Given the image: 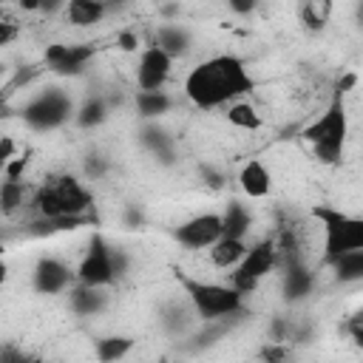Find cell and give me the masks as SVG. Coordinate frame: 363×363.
I'll use <instances>...</instances> for the list:
<instances>
[{
	"label": "cell",
	"mask_w": 363,
	"mask_h": 363,
	"mask_svg": "<svg viewBox=\"0 0 363 363\" xmlns=\"http://www.w3.org/2000/svg\"><path fill=\"white\" fill-rule=\"evenodd\" d=\"M182 88L193 108L216 111V108H224V105L247 96L255 88V79L247 71V62L241 57L213 54L187 71Z\"/></svg>",
	"instance_id": "cell-1"
},
{
	"label": "cell",
	"mask_w": 363,
	"mask_h": 363,
	"mask_svg": "<svg viewBox=\"0 0 363 363\" xmlns=\"http://www.w3.org/2000/svg\"><path fill=\"white\" fill-rule=\"evenodd\" d=\"M28 204L40 218L57 221V218H85V213L94 204L91 190L85 182L74 173H60L43 184H37L28 193Z\"/></svg>",
	"instance_id": "cell-2"
},
{
	"label": "cell",
	"mask_w": 363,
	"mask_h": 363,
	"mask_svg": "<svg viewBox=\"0 0 363 363\" xmlns=\"http://www.w3.org/2000/svg\"><path fill=\"white\" fill-rule=\"evenodd\" d=\"M346 136H349L346 105H343V96L335 94L332 102L326 105V111L303 128V139L309 142V147L320 164H337L343 159Z\"/></svg>",
	"instance_id": "cell-3"
},
{
	"label": "cell",
	"mask_w": 363,
	"mask_h": 363,
	"mask_svg": "<svg viewBox=\"0 0 363 363\" xmlns=\"http://www.w3.org/2000/svg\"><path fill=\"white\" fill-rule=\"evenodd\" d=\"M179 284L184 289V298L196 318L201 320H221L244 312V292H238L233 284H216V281H199L179 275Z\"/></svg>",
	"instance_id": "cell-4"
},
{
	"label": "cell",
	"mask_w": 363,
	"mask_h": 363,
	"mask_svg": "<svg viewBox=\"0 0 363 363\" xmlns=\"http://www.w3.org/2000/svg\"><path fill=\"white\" fill-rule=\"evenodd\" d=\"M312 218L323 230V261H332L352 250H363V221L357 216L332 204H315Z\"/></svg>",
	"instance_id": "cell-5"
},
{
	"label": "cell",
	"mask_w": 363,
	"mask_h": 363,
	"mask_svg": "<svg viewBox=\"0 0 363 363\" xmlns=\"http://www.w3.org/2000/svg\"><path fill=\"white\" fill-rule=\"evenodd\" d=\"M125 264H128L125 252L116 250V247H111L102 233H94L91 241H88V247H85V252H82V258H79V264L74 267V272H77V281L79 284H88V286H113V281L125 272Z\"/></svg>",
	"instance_id": "cell-6"
},
{
	"label": "cell",
	"mask_w": 363,
	"mask_h": 363,
	"mask_svg": "<svg viewBox=\"0 0 363 363\" xmlns=\"http://www.w3.org/2000/svg\"><path fill=\"white\" fill-rule=\"evenodd\" d=\"M20 119L26 122V128L31 130H57L62 128L68 119H74V99L68 91L48 85L43 91H37L23 108H20Z\"/></svg>",
	"instance_id": "cell-7"
},
{
	"label": "cell",
	"mask_w": 363,
	"mask_h": 363,
	"mask_svg": "<svg viewBox=\"0 0 363 363\" xmlns=\"http://www.w3.org/2000/svg\"><path fill=\"white\" fill-rule=\"evenodd\" d=\"M278 264H281V258H278V247H275V241H272V238H258V241L247 244L244 258L233 267V278H230V284H233L238 292L250 295V292H252L269 272H275Z\"/></svg>",
	"instance_id": "cell-8"
},
{
	"label": "cell",
	"mask_w": 363,
	"mask_h": 363,
	"mask_svg": "<svg viewBox=\"0 0 363 363\" xmlns=\"http://www.w3.org/2000/svg\"><path fill=\"white\" fill-rule=\"evenodd\" d=\"M96 48L91 43H48L43 51V65L57 77H77L94 60Z\"/></svg>",
	"instance_id": "cell-9"
},
{
	"label": "cell",
	"mask_w": 363,
	"mask_h": 363,
	"mask_svg": "<svg viewBox=\"0 0 363 363\" xmlns=\"http://www.w3.org/2000/svg\"><path fill=\"white\" fill-rule=\"evenodd\" d=\"M74 267L60 255H43L31 269V286L37 295H65L74 286Z\"/></svg>",
	"instance_id": "cell-10"
},
{
	"label": "cell",
	"mask_w": 363,
	"mask_h": 363,
	"mask_svg": "<svg viewBox=\"0 0 363 363\" xmlns=\"http://www.w3.org/2000/svg\"><path fill=\"white\" fill-rule=\"evenodd\" d=\"M173 57L164 54L159 45L147 43L142 51H139V60H136V88L139 91H159L167 85L170 74H173Z\"/></svg>",
	"instance_id": "cell-11"
},
{
	"label": "cell",
	"mask_w": 363,
	"mask_h": 363,
	"mask_svg": "<svg viewBox=\"0 0 363 363\" xmlns=\"http://www.w3.org/2000/svg\"><path fill=\"white\" fill-rule=\"evenodd\" d=\"M218 235H221V216L218 213H196L173 230V238L184 250H207Z\"/></svg>",
	"instance_id": "cell-12"
},
{
	"label": "cell",
	"mask_w": 363,
	"mask_h": 363,
	"mask_svg": "<svg viewBox=\"0 0 363 363\" xmlns=\"http://www.w3.org/2000/svg\"><path fill=\"white\" fill-rule=\"evenodd\" d=\"M111 286H88V284H79L74 281V286L68 289V309L77 315V318H96L108 309L111 303Z\"/></svg>",
	"instance_id": "cell-13"
},
{
	"label": "cell",
	"mask_w": 363,
	"mask_h": 363,
	"mask_svg": "<svg viewBox=\"0 0 363 363\" xmlns=\"http://www.w3.org/2000/svg\"><path fill=\"white\" fill-rule=\"evenodd\" d=\"M235 182H238V190L252 201H261L272 193V173L261 159H247L238 167Z\"/></svg>",
	"instance_id": "cell-14"
},
{
	"label": "cell",
	"mask_w": 363,
	"mask_h": 363,
	"mask_svg": "<svg viewBox=\"0 0 363 363\" xmlns=\"http://www.w3.org/2000/svg\"><path fill=\"white\" fill-rule=\"evenodd\" d=\"M284 267V278H281V292L286 301H303L306 295H312V286H315V275L309 267H303L298 258L295 261H284L278 264Z\"/></svg>",
	"instance_id": "cell-15"
},
{
	"label": "cell",
	"mask_w": 363,
	"mask_h": 363,
	"mask_svg": "<svg viewBox=\"0 0 363 363\" xmlns=\"http://www.w3.org/2000/svg\"><path fill=\"white\" fill-rule=\"evenodd\" d=\"M108 6L102 0H68L62 14L65 20L74 26V28H91V26H99L105 17H108Z\"/></svg>",
	"instance_id": "cell-16"
},
{
	"label": "cell",
	"mask_w": 363,
	"mask_h": 363,
	"mask_svg": "<svg viewBox=\"0 0 363 363\" xmlns=\"http://www.w3.org/2000/svg\"><path fill=\"white\" fill-rule=\"evenodd\" d=\"M153 45H159L164 54H170L173 60H179V57H184V54L193 48V37H190V31H187L184 26H179V23H164V26L156 28Z\"/></svg>",
	"instance_id": "cell-17"
},
{
	"label": "cell",
	"mask_w": 363,
	"mask_h": 363,
	"mask_svg": "<svg viewBox=\"0 0 363 363\" xmlns=\"http://www.w3.org/2000/svg\"><path fill=\"white\" fill-rule=\"evenodd\" d=\"M244 252H247V238H235V235H218L207 247L210 264L218 269H233L244 258Z\"/></svg>",
	"instance_id": "cell-18"
},
{
	"label": "cell",
	"mask_w": 363,
	"mask_h": 363,
	"mask_svg": "<svg viewBox=\"0 0 363 363\" xmlns=\"http://www.w3.org/2000/svg\"><path fill=\"white\" fill-rule=\"evenodd\" d=\"M224 119H227V125H233L235 130H247V133H255V130H261L264 128V116H261V111L250 102V99H235V102H230V105H224Z\"/></svg>",
	"instance_id": "cell-19"
},
{
	"label": "cell",
	"mask_w": 363,
	"mask_h": 363,
	"mask_svg": "<svg viewBox=\"0 0 363 363\" xmlns=\"http://www.w3.org/2000/svg\"><path fill=\"white\" fill-rule=\"evenodd\" d=\"M218 216H221V235L247 238V233H250V227H252V213H250V207H247L244 201L230 199Z\"/></svg>",
	"instance_id": "cell-20"
},
{
	"label": "cell",
	"mask_w": 363,
	"mask_h": 363,
	"mask_svg": "<svg viewBox=\"0 0 363 363\" xmlns=\"http://www.w3.org/2000/svg\"><path fill=\"white\" fill-rule=\"evenodd\" d=\"M133 108H136V113H139L145 122H150V119H159V116L170 113L173 96H170L164 88H159V91H136Z\"/></svg>",
	"instance_id": "cell-21"
},
{
	"label": "cell",
	"mask_w": 363,
	"mask_h": 363,
	"mask_svg": "<svg viewBox=\"0 0 363 363\" xmlns=\"http://www.w3.org/2000/svg\"><path fill=\"white\" fill-rule=\"evenodd\" d=\"M28 201V184L26 179H6L0 182V216L11 218L14 213L23 210V204Z\"/></svg>",
	"instance_id": "cell-22"
},
{
	"label": "cell",
	"mask_w": 363,
	"mask_h": 363,
	"mask_svg": "<svg viewBox=\"0 0 363 363\" xmlns=\"http://www.w3.org/2000/svg\"><path fill=\"white\" fill-rule=\"evenodd\" d=\"M108 119V102L102 96H88L79 108H74V125L82 130L99 128Z\"/></svg>",
	"instance_id": "cell-23"
},
{
	"label": "cell",
	"mask_w": 363,
	"mask_h": 363,
	"mask_svg": "<svg viewBox=\"0 0 363 363\" xmlns=\"http://www.w3.org/2000/svg\"><path fill=\"white\" fill-rule=\"evenodd\" d=\"M335 272V278L340 284H354L363 278V250H352V252H343L332 261H326Z\"/></svg>",
	"instance_id": "cell-24"
},
{
	"label": "cell",
	"mask_w": 363,
	"mask_h": 363,
	"mask_svg": "<svg viewBox=\"0 0 363 363\" xmlns=\"http://www.w3.org/2000/svg\"><path fill=\"white\" fill-rule=\"evenodd\" d=\"M136 346V340L133 337H128V335H105V337H99L96 343H94V354L99 357V360H122V357H128L130 354V349Z\"/></svg>",
	"instance_id": "cell-25"
},
{
	"label": "cell",
	"mask_w": 363,
	"mask_h": 363,
	"mask_svg": "<svg viewBox=\"0 0 363 363\" xmlns=\"http://www.w3.org/2000/svg\"><path fill=\"white\" fill-rule=\"evenodd\" d=\"M326 17H329V3L326 0H309L301 9V23H303L306 31H320L326 26Z\"/></svg>",
	"instance_id": "cell-26"
},
{
	"label": "cell",
	"mask_w": 363,
	"mask_h": 363,
	"mask_svg": "<svg viewBox=\"0 0 363 363\" xmlns=\"http://www.w3.org/2000/svg\"><path fill=\"white\" fill-rule=\"evenodd\" d=\"M28 159H31V153L28 150H17V156H11L9 159V164L3 167V176L6 179H23L26 176V167H28Z\"/></svg>",
	"instance_id": "cell-27"
},
{
	"label": "cell",
	"mask_w": 363,
	"mask_h": 363,
	"mask_svg": "<svg viewBox=\"0 0 363 363\" xmlns=\"http://www.w3.org/2000/svg\"><path fill=\"white\" fill-rule=\"evenodd\" d=\"M20 37V28H17V23L0 9V48H6V45H11L14 40Z\"/></svg>",
	"instance_id": "cell-28"
},
{
	"label": "cell",
	"mask_w": 363,
	"mask_h": 363,
	"mask_svg": "<svg viewBox=\"0 0 363 363\" xmlns=\"http://www.w3.org/2000/svg\"><path fill=\"white\" fill-rule=\"evenodd\" d=\"M17 150H20L17 139H14V136H9V133H3V136H0V173H3V167L9 164V159H11V156H17Z\"/></svg>",
	"instance_id": "cell-29"
},
{
	"label": "cell",
	"mask_w": 363,
	"mask_h": 363,
	"mask_svg": "<svg viewBox=\"0 0 363 363\" xmlns=\"http://www.w3.org/2000/svg\"><path fill=\"white\" fill-rule=\"evenodd\" d=\"M116 45H119L122 51H136V48H139V34H136V28L119 31V34H116Z\"/></svg>",
	"instance_id": "cell-30"
},
{
	"label": "cell",
	"mask_w": 363,
	"mask_h": 363,
	"mask_svg": "<svg viewBox=\"0 0 363 363\" xmlns=\"http://www.w3.org/2000/svg\"><path fill=\"white\" fill-rule=\"evenodd\" d=\"M227 6H230L233 14L244 17V14H252V11L261 6V0H227Z\"/></svg>",
	"instance_id": "cell-31"
},
{
	"label": "cell",
	"mask_w": 363,
	"mask_h": 363,
	"mask_svg": "<svg viewBox=\"0 0 363 363\" xmlns=\"http://www.w3.org/2000/svg\"><path fill=\"white\" fill-rule=\"evenodd\" d=\"M105 167H108V164L102 162V156H88V159H85V173H88L91 179H99V176L105 173Z\"/></svg>",
	"instance_id": "cell-32"
},
{
	"label": "cell",
	"mask_w": 363,
	"mask_h": 363,
	"mask_svg": "<svg viewBox=\"0 0 363 363\" xmlns=\"http://www.w3.org/2000/svg\"><path fill=\"white\" fill-rule=\"evenodd\" d=\"M354 85H357V74H354V71H349V74H343V77L337 79V85H335V94H337V96H343V94H349Z\"/></svg>",
	"instance_id": "cell-33"
},
{
	"label": "cell",
	"mask_w": 363,
	"mask_h": 363,
	"mask_svg": "<svg viewBox=\"0 0 363 363\" xmlns=\"http://www.w3.org/2000/svg\"><path fill=\"white\" fill-rule=\"evenodd\" d=\"M17 6L28 14H40V0H17Z\"/></svg>",
	"instance_id": "cell-34"
},
{
	"label": "cell",
	"mask_w": 363,
	"mask_h": 363,
	"mask_svg": "<svg viewBox=\"0 0 363 363\" xmlns=\"http://www.w3.org/2000/svg\"><path fill=\"white\" fill-rule=\"evenodd\" d=\"M9 281V264H6V258L0 255V286Z\"/></svg>",
	"instance_id": "cell-35"
},
{
	"label": "cell",
	"mask_w": 363,
	"mask_h": 363,
	"mask_svg": "<svg viewBox=\"0 0 363 363\" xmlns=\"http://www.w3.org/2000/svg\"><path fill=\"white\" fill-rule=\"evenodd\" d=\"M108 9H113V6H122V3H128V0H102Z\"/></svg>",
	"instance_id": "cell-36"
},
{
	"label": "cell",
	"mask_w": 363,
	"mask_h": 363,
	"mask_svg": "<svg viewBox=\"0 0 363 363\" xmlns=\"http://www.w3.org/2000/svg\"><path fill=\"white\" fill-rule=\"evenodd\" d=\"M3 77H6V65L0 62V82H3Z\"/></svg>",
	"instance_id": "cell-37"
},
{
	"label": "cell",
	"mask_w": 363,
	"mask_h": 363,
	"mask_svg": "<svg viewBox=\"0 0 363 363\" xmlns=\"http://www.w3.org/2000/svg\"><path fill=\"white\" fill-rule=\"evenodd\" d=\"M0 255H6V244L3 241H0Z\"/></svg>",
	"instance_id": "cell-38"
}]
</instances>
